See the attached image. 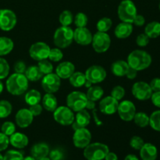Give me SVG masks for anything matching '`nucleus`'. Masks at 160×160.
<instances>
[{
    "label": "nucleus",
    "mask_w": 160,
    "mask_h": 160,
    "mask_svg": "<svg viewBox=\"0 0 160 160\" xmlns=\"http://www.w3.org/2000/svg\"><path fill=\"white\" fill-rule=\"evenodd\" d=\"M56 97L52 93H46L42 98V107L48 112H54L57 108Z\"/></svg>",
    "instance_id": "26"
},
{
    "label": "nucleus",
    "mask_w": 160,
    "mask_h": 160,
    "mask_svg": "<svg viewBox=\"0 0 160 160\" xmlns=\"http://www.w3.org/2000/svg\"><path fill=\"white\" fill-rule=\"evenodd\" d=\"M138 75V71L136 70H134V69L131 68V67H129V69H128V72H127L126 75L125 76L127 77V78H128V79L130 80H133L134 79V78L137 77Z\"/></svg>",
    "instance_id": "54"
},
{
    "label": "nucleus",
    "mask_w": 160,
    "mask_h": 160,
    "mask_svg": "<svg viewBox=\"0 0 160 160\" xmlns=\"http://www.w3.org/2000/svg\"><path fill=\"white\" fill-rule=\"evenodd\" d=\"M149 38L145 33H142V34H140L138 35L137 38H136V44L139 47H145L149 43Z\"/></svg>",
    "instance_id": "47"
},
{
    "label": "nucleus",
    "mask_w": 160,
    "mask_h": 160,
    "mask_svg": "<svg viewBox=\"0 0 160 160\" xmlns=\"http://www.w3.org/2000/svg\"><path fill=\"white\" fill-rule=\"evenodd\" d=\"M95 107V102L91 101V100H88L87 105H86L85 109H93Z\"/></svg>",
    "instance_id": "56"
},
{
    "label": "nucleus",
    "mask_w": 160,
    "mask_h": 160,
    "mask_svg": "<svg viewBox=\"0 0 160 160\" xmlns=\"http://www.w3.org/2000/svg\"><path fill=\"white\" fill-rule=\"evenodd\" d=\"M117 13L122 22L132 23L137 15V7L131 0H123L120 3Z\"/></svg>",
    "instance_id": "5"
},
{
    "label": "nucleus",
    "mask_w": 160,
    "mask_h": 160,
    "mask_svg": "<svg viewBox=\"0 0 160 160\" xmlns=\"http://www.w3.org/2000/svg\"><path fill=\"white\" fill-rule=\"evenodd\" d=\"M9 144V138L3 133H0V152L4 151L8 148Z\"/></svg>",
    "instance_id": "48"
},
{
    "label": "nucleus",
    "mask_w": 160,
    "mask_h": 160,
    "mask_svg": "<svg viewBox=\"0 0 160 160\" xmlns=\"http://www.w3.org/2000/svg\"><path fill=\"white\" fill-rule=\"evenodd\" d=\"M133 95L135 98L140 101H146L151 98L152 90L150 88L149 84L144 81H138L134 83L131 89Z\"/></svg>",
    "instance_id": "11"
},
{
    "label": "nucleus",
    "mask_w": 160,
    "mask_h": 160,
    "mask_svg": "<svg viewBox=\"0 0 160 160\" xmlns=\"http://www.w3.org/2000/svg\"><path fill=\"white\" fill-rule=\"evenodd\" d=\"M1 129L2 133H3V134H6V135H7L9 137V136H11L12 134L15 133L16 126L12 122L6 121L3 123Z\"/></svg>",
    "instance_id": "42"
},
{
    "label": "nucleus",
    "mask_w": 160,
    "mask_h": 160,
    "mask_svg": "<svg viewBox=\"0 0 160 160\" xmlns=\"http://www.w3.org/2000/svg\"><path fill=\"white\" fill-rule=\"evenodd\" d=\"M39 160H52V159H50L49 157H45V158H42V159H39Z\"/></svg>",
    "instance_id": "61"
},
{
    "label": "nucleus",
    "mask_w": 160,
    "mask_h": 160,
    "mask_svg": "<svg viewBox=\"0 0 160 160\" xmlns=\"http://www.w3.org/2000/svg\"><path fill=\"white\" fill-rule=\"evenodd\" d=\"M0 160H4L3 159V156L1 154V153H0Z\"/></svg>",
    "instance_id": "62"
},
{
    "label": "nucleus",
    "mask_w": 160,
    "mask_h": 160,
    "mask_svg": "<svg viewBox=\"0 0 160 160\" xmlns=\"http://www.w3.org/2000/svg\"><path fill=\"white\" fill-rule=\"evenodd\" d=\"M39 70L42 73V74L46 75L48 73H52L53 71V66L51 62L47 59H43V60L38 61V64Z\"/></svg>",
    "instance_id": "38"
},
{
    "label": "nucleus",
    "mask_w": 160,
    "mask_h": 160,
    "mask_svg": "<svg viewBox=\"0 0 160 160\" xmlns=\"http://www.w3.org/2000/svg\"><path fill=\"white\" fill-rule=\"evenodd\" d=\"M29 110L31 111V112L34 117H37V116H39L42 112V106L40 103L32 105V106H30Z\"/></svg>",
    "instance_id": "50"
},
{
    "label": "nucleus",
    "mask_w": 160,
    "mask_h": 160,
    "mask_svg": "<svg viewBox=\"0 0 160 160\" xmlns=\"http://www.w3.org/2000/svg\"><path fill=\"white\" fill-rule=\"evenodd\" d=\"M23 153L17 150H9L3 156L4 160H23Z\"/></svg>",
    "instance_id": "40"
},
{
    "label": "nucleus",
    "mask_w": 160,
    "mask_h": 160,
    "mask_svg": "<svg viewBox=\"0 0 160 160\" xmlns=\"http://www.w3.org/2000/svg\"><path fill=\"white\" fill-rule=\"evenodd\" d=\"M9 65L3 58H0V80L4 79L9 75Z\"/></svg>",
    "instance_id": "43"
},
{
    "label": "nucleus",
    "mask_w": 160,
    "mask_h": 160,
    "mask_svg": "<svg viewBox=\"0 0 160 160\" xmlns=\"http://www.w3.org/2000/svg\"><path fill=\"white\" fill-rule=\"evenodd\" d=\"M23 160H36L33 156H27V157L23 158Z\"/></svg>",
    "instance_id": "60"
},
{
    "label": "nucleus",
    "mask_w": 160,
    "mask_h": 160,
    "mask_svg": "<svg viewBox=\"0 0 160 160\" xmlns=\"http://www.w3.org/2000/svg\"><path fill=\"white\" fill-rule=\"evenodd\" d=\"M70 84L74 88H81L84 85L86 77L82 72H74L69 78Z\"/></svg>",
    "instance_id": "32"
},
{
    "label": "nucleus",
    "mask_w": 160,
    "mask_h": 160,
    "mask_svg": "<svg viewBox=\"0 0 160 160\" xmlns=\"http://www.w3.org/2000/svg\"><path fill=\"white\" fill-rule=\"evenodd\" d=\"M124 160H139L138 158L135 156V155L133 154H129L125 157Z\"/></svg>",
    "instance_id": "57"
},
{
    "label": "nucleus",
    "mask_w": 160,
    "mask_h": 160,
    "mask_svg": "<svg viewBox=\"0 0 160 160\" xmlns=\"http://www.w3.org/2000/svg\"><path fill=\"white\" fill-rule=\"evenodd\" d=\"M73 41V31L70 27L62 26L58 28L53 36V42L59 48H66Z\"/></svg>",
    "instance_id": "3"
},
{
    "label": "nucleus",
    "mask_w": 160,
    "mask_h": 160,
    "mask_svg": "<svg viewBox=\"0 0 160 160\" xmlns=\"http://www.w3.org/2000/svg\"><path fill=\"white\" fill-rule=\"evenodd\" d=\"M159 10H160V2H159Z\"/></svg>",
    "instance_id": "63"
},
{
    "label": "nucleus",
    "mask_w": 160,
    "mask_h": 160,
    "mask_svg": "<svg viewBox=\"0 0 160 160\" xmlns=\"http://www.w3.org/2000/svg\"><path fill=\"white\" fill-rule=\"evenodd\" d=\"M88 98L86 94L81 92L75 91L72 92L67 95V105L73 112H78L84 109L88 102Z\"/></svg>",
    "instance_id": "6"
},
{
    "label": "nucleus",
    "mask_w": 160,
    "mask_h": 160,
    "mask_svg": "<svg viewBox=\"0 0 160 160\" xmlns=\"http://www.w3.org/2000/svg\"><path fill=\"white\" fill-rule=\"evenodd\" d=\"M125 95V89L122 86L117 85L112 88L111 91V96L117 99V101H120L124 97Z\"/></svg>",
    "instance_id": "44"
},
{
    "label": "nucleus",
    "mask_w": 160,
    "mask_h": 160,
    "mask_svg": "<svg viewBox=\"0 0 160 160\" xmlns=\"http://www.w3.org/2000/svg\"><path fill=\"white\" fill-rule=\"evenodd\" d=\"M63 57V53L61 51L60 48H51L49 52V55H48V59L53 62H59Z\"/></svg>",
    "instance_id": "41"
},
{
    "label": "nucleus",
    "mask_w": 160,
    "mask_h": 160,
    "mask_svg": "<svg viewBox=\"0 0 160 160\" xmlns=\"http://www.w3.org/2000/svg\"><path fill=\"white\" fill-rule=\"evenodd\" d=\"M92 134L86 128L75 130L73 136V145L78 148H84L90 144Z\"/></svg>",
    "instance_id": "13"
},
{
    "label": "nucleus",
    "mask_w": 160,
    "mask_h": 160,
    "mask_svg": "<svg viewBox=\"0 0 160 160\" xmlns=\"http://www.w3.org/2000/svg\"><path fill=\"white\" fill-rule=\"evenodd\" d=\"M104 95V91L100 86H91L86 93L88 99L97 102L101 99Z\"/></svg>",
    "instance_id": "30"
},
{
    "label": "nucleus",
    "mask_w": 160,
    "mask_h": 160,
    "mask_svg": "<svg viewBox=\"0 0 160 160\" xmlns=\"http://www.w3.org/2000/svg\"><path fill=\"white\" fill-rule=\"evenodd\" d=\"M14 71L17 73H23L24 74L25 71L27 70V66L23 61H17L15 64H14Z\"/></svg>",
    "instance_id": "49"
},
{
    "label": "nucleus",
    "mask_w": 160,
    "mask_h": 160,
    "mask_svg": "<svg viewBox=\"0 0 160 160\" xmlns=\"http://www.w3.org/2000/svg\"><path fill=\"white\" fill-rule=\"evenodd\" d=\"M145 34L149 38H156L160 36V23L158 21H152L145 26Z\"/></svg>",
    "instance_id": "27"
},
{
    "label": "nucleus",
    "mask_w": 160,
    "mask_h": 160,
    "mask_svg": "<svg viewBox=\"0 0 160 160\" xmlns=\"http://www.w3.org/2000/svg\"><path fill=\"white\" fill-rule=\"evenodd\" d=\"M24 75L26 76L27 79L30 81H38L41 80L42 78V73L39 70L38 66H30L27 67V70L25 71Z\"/></svg>",
    "instance_id": "29"
},
{
    "label": "nucleus",
    "mask_w": 160,
    "mask_h": 160,
    "mask_svg": "<svg viewBox=\"0 0 160 160\" xmlns=\"http://www.w3.org/2000/svg\"><path fill=\"white\" fill-rule=\"evenodd\" d=\"M133 120L134 123L139 128H145L149 125V117L145 112H136Z\"/></svg>",
    "instance_id": "33"
},
{
    "label": "nucleus",
    "mask_w": 160,
    "mask_h": 160,
    "mask_svg": "<svg viewBox=\"0 0 160 160\" xmlns=\"http://www.w3.org/2000/svg\"><path fill=\"white\" fill-rule=\"evenodd\" d=\"M12 105L9 102L6 100L0 101V118H6L9 117L12 112Z\"/></svg>",
    "instance_id": "35"
},
{
    "label": "nucleus",
    "mask_w": 160,
    "mask_h": 160,
    "mask_svg": "<svg viewBox=\"0 0 160 160\" xmlns=\"http://www.w3.org/2000/svg\"><path fill=\"white\" fill-rule=\"evenodd\" d=\"M49 152L48 145L46 143L41 142L33 145L31 149V156H33L36 160H39L42 158L47 157Z\"/></svg>",
    "instance_id": "22"
},
{
    "label": "nucleus",
    "mask_w": 160,
    "mask_h": 160,
    "mask_svg": "<svg viewBox=\"0 0 160 160\" xmlns=\"http://www.w3.org/2000/svg\"><path fill=\"white\" fill-rule=\"evenodd\" d=\"M145 144L143 139L139 136H133L130 140V145L135 150H140Z\"/></svg>",
    "instance_id": "45"
},
{
    "label": "nucleus",
    "mask_w": 160,
    "mask_h": 160,
    "mask_svg": "<svg viewBox=\"0 0 160 160\" xmlns=\"http://www.w3.org/2000/svg\"><path fill=\"white\" fill-rule=\"evenodd\" d=\"M112 25V21L109 17H102L100 19L96 24V28L100 32H107Z\"/></svg>",
    "instance_id": "34"
},
{
    "label": "nucleus",
    "mask_w": 160,
    "mask_h": 160,
    "mask_svg": "<svg viewBox=\"0 0 160 160\" xmlns=\"http://www.w3.org/2000/svg\"><path fill=\"white\" fill-rule=\"evenodd\" d=\"M28 80L23 73H13L6 81V89L12 95H21L28 91Z\"/></svg>",
    "instance_id": "2"
},
{
    "label": "nucleus",
    "mask_w": 160,
    "mask_h": 160,
    "mask_svg": "<svg viewBox=\"0 0 160 160\" xmlns=\"http://www.w3.org/2000/svg\"><path fill=\"white\" fill-rule=\"evenodd\" d=\"M150 88L152 90L153 92H159L160 91V78H153L149 84Z\"/></svg>",
    "instance_id": "51"
},
{
    "label": "nucleus",
    "mask_w": 160,
    "mask_h": 160,
    "mask_svg": "<svg viewBox=\"0 0 160 160\" xmlns=\"http://www.w3.org/2000/svg\"><path fill=\"white\" fill-rule=\"evenodd\" d=\"M14 44L11 38L7 37H0V56H6L13 49Z\"/></svg>",
    "instance_id": "28"
},
{
    "label": "nucleus",
    "mask_w": 160,
    "mask_h": 160,
    "mask_svg": "<svg viewBox=\"0 0 160 160\" xmlns=\"http://www.w3.org/2000/svg\"><path fill=\"white\" fill-rule=\"evenodd\" d=\"M128 69H129V65L128 62L123 60L115 61L111 65V71L113 73V75L117 77L125 76Z\"/></svg>",
    "instance_id": "25"
},
{
    "label": "nucleus",
    "mask_w": 160,
    "mask_h": 160,
    "mask_svg": "<svg viewBox=\"0 0 160 160\" xmlns=\"http://www.w3.org/2000/svg\"><path fill=\"white\" fill-rule=\"evenodd\" d=\"M92 34L87 28H77L73 31V40L81 45H88L92 44Z\"/></svg>",
    "instance_id": "17"
},
{
    "label": "nucleus",
    "mask_w": 160,
    "mask_h": 160,
    "mask_svg": "<svg viewBox=\"0 0 160 160\" xmlns=\"http://www.w3.org/2000/svg\"><path fill=\"white\" fill-rule=\"evenodd\" d=\"M9 138L11 145L17 148H23L28 145V138L23 133L15 132Z\"/></svg>",
    "instance_id": "24"
},
{
    "label": "nucleus",
    "mask_w": 160,
    "mask_h": 160,
    "mask_svg": "<svg viewBox=\"0 0 160 160\" xmlns=\"http://www.w3.org/2000/svg\"><path fill=\"white\" fill-rule=\"evenodd\" d=\"M84 86H85L86 88H90L91 86H92V84L90 82V81H88L87 79H86V81H85V83H84Z\"/></svg>",
    "instance_id": "58"
},
{
    "label": "nucleus",
    "mask_w": 160,
    "mask_h": 160,
    "mask_svg": "<svg viewBox=\"0 0 160 160\" xmlns=\"http://www.w3.org/2000/svg\"><path fill=\"white\" fill-rule=\"evenodd\" d=\"M24 99L27 104L29 106H32V105H35L40 102L42 100V95L38 91L35 90V89H31L25 94Z\"/></svg>",
    "instance_id": "31"
},
{
    "label": "nucleus",
    "mask_w": 160,
    "mask_h": 160,
    "mask_svg": "<svg viewBox=\"0 0 160 160\" xmlns=\"http://www.w3.org/2000/svg\"><path fill=\"white\" fill-rule=\"evenodd\" d=\"M118 106V101L109 95L100 100L99 110L106 115H112L117 112Z\"/></svg>",
    "instance_id": "16"
},
{
    "label": "nucleus",
    "mask_w": 160,
    "mask_h": 160,
    "mask_svg": "<svg viewBox=\"0 0 160 160\" xmlns=\"http://www.w3.org/2000/svg\"><path fill=\"white\" fill-rule=\"evenodd\" d=\"M105 160H118V156L116 153L109 152L105 157Z\"/></svg>",
    "instance_id": "55"
},
{
    "label": "nucleus",
    "mask_w": 160,
    "mask_h": 160,
    "mask_svg": "<svg viewBox=\"0 0 160 160\" xmlns=\"http://www.w3.org/2000/svg\"><path fill=\"white\" fill-rule=\"evenodd\" d=\"M109 152V147L100 142L89 144L84 148V156L88 160H102Z\"/></svg>",
    "instance_id": "4"
},
{
    "label": "nucleus",
    "mask_w": 160,
    "mask_h": 160,
    "mask_svg": "<svg viewBox=\"0 0 160 160\" xmlns=\"http://www.w3.org/2000/svg\"><path fill=\"white\" fill-rule=\"evenodd\" d=\"M61 86L60 78L56 73L45 75L42 81V88L46 93H56Z\"/></svg>",
    "instance_id": "12"
},
{
    "label": "nucleus",
    "mask_w": 160,
    "mask_h": 160,
    "mask_svg": "<svg viewBox=\"0 0 160 160\" xmlns=\"http://www.w3.org/2000/svg\"><path fill=\"white\" fill-rule=\"evenodd\" d=\"M152 59L151 55L144 50H134L128 55V65L137 71H141L148 68L152 64Z\"/></svg>",
    "instance_id": "1"
},
{
    "label": "nucleus",
    "mask_w": 160,
    "mask_h": 160,
    "mask_svg": "<svg viewBox=\"0 0 160 160\" xmlns=\"http://www.w3.org/2000/svg\"><path fill=\"white\" fill-rule=\"evenodd\" d=\"M84 74L86 79L92 84H98L102 82L106 78V70L98 65H93L88 67Z\"/></svg>",
    "instance_id": "14"
},
{
    "label": "nucleus",
    "mask_w": 160,
    "mask_h": 160,
    "mask_svg": "<svg viewBox=\"0 0 160 160\" xmlns=\"http://www.w3.org/2000/svg\"><path fill=\"white\" fill-rule=\"evenodd\" d=\"M48 156L52 160H63L64 157H65L63 150L59 148H54L52 151H50L48 153Z\"/></svg>",
    "instance_id": "46"
},
{
    "label": "nucleus",
    "mask_w": 160,
    "mask_h": 160,
    "mask_svg": "<svg viewBox=\"0 0 160 160\" xmlns=\"http://www.w3.org/2000/svg\"><path fill=\"white\" fill-rule=\"evenodd\" d=\"M50 49V47L45 42H38L30 47L29 54L34 60L41 61L48 59Z\"/></svg>",
    "instance_id": "10"
},
{
    "label": "nucleus",
    "mask_w": 160,
    "mask_h": 160,
    "mask_svg": "<svg viewBox=\"0 0 160 160\" xmlns=\"http://www.w3.org/2000/svg\"><path fill=\"white\" fill-rule=\"evenodd\" d=\"M139 151L142 160H156L157 159V148L152 144L145 143Z\"/></svg>",
    "instance_id": "21"
},
{
    "label": "nucleus",
    "mask_w": 160,
    "mask_h": 160,
    "mask_svg": "<svg viewBox=\"0 0 160 160\" xmlns=\"http://www.w3.org/2000/svg\"><path fill=\"white\" fill-rule=\"evenodd\" d=\"M92 47L98 53L106 52L111 45V38L106 32L98 31L92 37Z\"/></svg>",
    "instance_id": "8"
},
{
    "label": "nucleus",
    "mask_w": 160,
    "mask_h": 160,
    "mask_svg": "<svg viewBox=\"0 0 160 160\" xmlns=\"http://www.w3.org/2000/svg\"><path fill=\"white\" fill-rule=\"evenodd\" d=\"M117 112L122 120L127 122L131 121L136 113V107L132 102L129 100H124L119 103Z\"/></svg>",
    "instance_id": "15"
},
{
    "label": "nucleus",
    "mask_w": 160,
    "mask_h": 160,
    "mask_svg": "<svg viewBox=\"0 0 160 160\" xmlns=\"http://www.w3.org/2000/svg\"><path fill=\"white\" fill-rule=\"evenodd\" d=\"M149 125L154 131L160 132V110L154 111L149 117Z\"/></svg>",
    "instance_id": "37"
},
{
    "label": "nucleus",
    "mask_w": 160,
    "mask_h": 160,
    "mask_svg": "<svg viewBox=\"0 0 160 160\" xmlns=\"http://www.w3.org/2000/svg\"><path fill=\"white\" fill-rule=\"evenodd\" d=\"M90 121L91 116L89 112L86 111L85 109H82V110L77 112V115L75 117L74 121L71 124L72 128H73L74 131L78 129V128H86L90 123Z\"/></svg>",
    "instance_id": "19"
},
{
    "label": "nucleus",
    "mask_w": 160,
    "mask_h": 160,
    "mask_svg": "<svg viewBox=\"0 0 160 160\" xmlns=\"http://www.w3.org/2000/svg\"><path fill=\"white\" fill-rule=\"evenodd\" d=\"M132 23H126V22H122V23H119L114 30V34L117 38L120 39L127 38L132 34Z\"/></svg>",
    "instance_id": "23"
},
{
    "label": "nucleus",
    "mask_w": 160,
    "mask_h": 160,
    "mask_svg": "<svg viewBox=\"0 0 160 160\" xmlns=\"http://www.w3.org/2000/svg\"><path fill=\"white\" fill-rule=\"evenodd\" d=\"M17 22L15 12L11 9H0V29L9 31L14 28Z\"/></svg>",
    "instance_id": "9"
},
{
    "label": "nucleus",
    "mask_w": 160,
    "mask_h": 160,
    "mask_svg": "<svg viewBox=\"0 0 160 160\" xmlns=\"http://www.w3.org/2000/svg\"><path fill=\"white\" fill-rule=\"evenodd\" d=\"M54 120L62 126H70L74 121L73 112L68 106H59L53 112Z\"/></svg>",
    "instance_id": "7"
},
{
    "label": "nucleus",
    "mask_w": 160,
    "mask_h": 160,
    "mask_svg": "<svg viewBox=\"0 0 160 160\" xmlns=\"http://www.w3.org/2000/svg\"><path fill=\"white\" fill-rule=\"evenodd\" d=\"M73 21L77 28H85L88 22V19L85 13L78 12L73 18Z\"/></svg>",
    "instance_id": "39"
},
{
    "label": "nucleus",
    "mask_w": 160,
    "mask_h": 160,
    "mask_svg": "<svg viewBox=\"0 0 160 160\" xmlns=\"http://www.w3.org/2000/svg\"><path fill=\"white\" fill-rule=\"evenodd\" d=\"M150 98H151L152 102L155 106L160 108V91L159 92H152V95Z\"/></svg>",
    "instance_id": "52"
},
{
    "label": "nucleus",
    "mask_w": 160,
    "mask_h": 160,
    "mask_svg": "<svg viewBox=\"0 0 160 160\" xmlns=\"http://www.w3.org/2000/svg\"><path fill=\"white\" fill-rule=\"evenodd\" d=\"M34 116L29 109H21L17 112L15 121L17 126L20 128H26L32 123Z\"/></svg>",
    "instance_id": "18"
},
{
    "label": "nucleus",
    "mask_w": 160,
    "mask_h": 160,
    "mask_svg": "<svg viewBox=\"0 0 160 160\" xmlns=\"http://www.w3.org/2000/svg\"><path fill=\"white\" fill-rule=\"evenodd\" d=\"M132 23H134V25H136V26L138 27H142L143 25H145V17H144L142 15L137 14Z\"/></svg>",
    "instance_id": "53"
},
{
    "label": "nucleus",
    "mask_w": 160,
    "mask_h": 160,
    "mask_svg": "<svg viewBox=\"0 0 160 160\" xmlns=\"http://www.w3.org/2000/svg\"><path fill=\"white\" fill-rule=\"evenodd\" d=\"M3 88H4V86H3V84L2 82L1 81V80H0V95L2 94V92L3 91Z\"/></svg>",
    "instance_id": "59"
},
{
    "label": "nucleus",
    "mask_w": 160,
    "mask_h": 160,
    "mask_svg": "<svg viewBox=\"0 0 160 160\" xmlns=\"http://www.w3.org/2000/svg\"><path fill=\"white\" fill-rule=\"evenodd\" d=\"M59 21L62 26L70 27L73 21V16L72 12L69 10H64L60 13L59 17Z\"/></svg>",
    "instance_id": "36"
},
{
    "label": "nucleus",
    "mask_w": 160,
    "mask_h": 160,
    "mask_svg": "<svg viewBox=\"0 0 160 160\" xmlns=\"http://www.w3.org/2000/svg\"><path fill=\"white\" fill-rule=\"evenodd\" d=\"M75 72V66L69 61L62 62L56 67V73L60 79H67Z\"/></svg>",
    "instance_id": "20"
}]
</instances>
